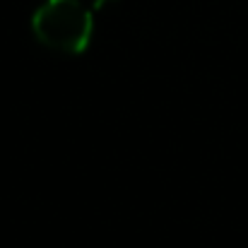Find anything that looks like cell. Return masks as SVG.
Wrapping results in <instances>:
<instances>
[{
	"mask_svg": "<svg viewBox=\"0 0 248 248\" xmlns=\"http://www.w3.org/2000/svg\"><path fill=\"white\" fill-rule=\"evenodd\" d=\"M92 15L80 0H46L31 19L34 36L61 53H82L92 39Z\"/></svg>",
	"mask_w": 248,
	"mask_h": 248,
	"instance_id": "cell-1",
	"label": "cell"
}]
</instances>
